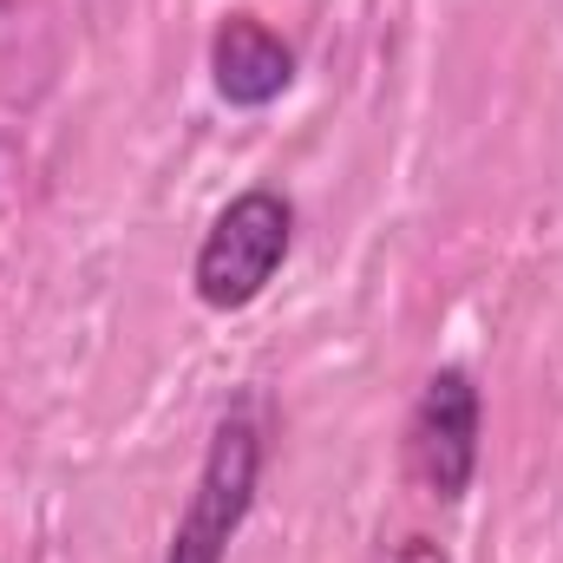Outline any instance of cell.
Here are the masks:
<instances>
[{"mask_svg": "<svg viewBox=\"0 0 563 563\" xmlns=\"http://www.w3.org/2000/svg\"><path fill=\"white\" fill-rule=\"evenodd\" d=\"M288 230H295V217H288V203L276 190H243L210 223V236L197 250V295L210 308H223V314L250 308L282 269V256H288Z\"/></svg>", "mask_w": 563, "mask_h": 563, "instance_id": "7a4b0ae2", "label": "cell"}, {"mask_svg": "<svg viewBox=\"0 0 563 563\" xmlns=\"http://www.w3.org/2000/svg\"><path fill=\"white\" fill-rule=\"evenodd\" d=\"M210 73H217V92L230 106H269V99L288 92V79H295V53L282 46L263 20L236 13L210 40Z\"/></svg>", "mask_w": 563, "mask_h": 563, "instance_id": "277c9868", "label": "cell"}, {"mask_svg": "<svg viewBox=\"0 0 563 563\" xmlns=\"http://www.w3.org/2000/svg\"><path fill=\"white\" fill-rule=\"evenodd\" d=\"M256 472H263V432H256V420L230 413L210 432L197 492H190V505H184V518L170 531V558L164 563H223L230 538L243 531V518L256 505Z\"/></svg>", "mask_w": 563, "mask_h": 563, "instance_id": "6da1fadb", "label": "cell"}, {"mask_svg": "<svg viewBox=\"0 0 563 563\" xmlns=\"http://www.w3.org/2000/svg\"><path fill=\"white\" fill-rule=\"evenodd\" d=\"M407 465L432 498H459L472 485V465H478V387L445 367L432 374L413 407V426H407Z\"/></svg>", "mask_w": 563, "mask_h": 563, "instance_id": "3957f363", "label": "cell"}, {"mask_svg": "<svg viewBox=\"0 0 563 563\" xmlns=\"http://www.w3.org/2000/svg\"><path fill=\"white\" fill-rule=\"evenodd\" d=\"M394 563H439V558H432L426 544H407V551H400V558H394Z\"/></svg>", "mask_w": 563, "mask_h": 563, "instance_id": "5b68a950", "label": "cell"}]
</instances>
